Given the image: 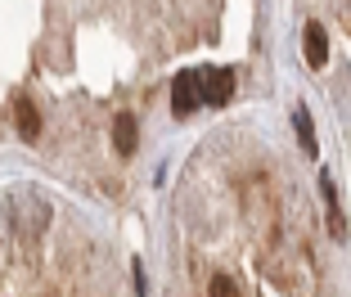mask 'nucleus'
<instances>
[{"label":"nucleus","mask_w":351,"mask_h":297,"mask_svg":"<svg viewBox=\"0 0 351 297\" xmlns=\"http://www.w3.org/2000/svg\"><path fill=\"white\" fill-rule=\"evenodd\" d=\"M198 95H203V104H212V108L230 104V95H234V72L230 68H203L198 72Z\"/></svg>","instance_id":"nucleus-1"},{"label":"nucleus","mask_w":351,"mask_h":297,"mask_svg":"<svg viewBox=\"0 0 351 297\" xmlns=\"http://www.w3.org/2000/svg\"><path fill=\"white\" fill-rule=\"evenodd\" d=\"M198 104H203V95H198V72L189 68V72H180V77L171 82V113L176 117H189Z\"/></svg>","instance_id":"nucleus-2"},{"label":"nucleus","mask_w":351,"mask_h":297,"mask_svg":"<svg viewBox=\"0 0 351 297\" xmlns=\"http://www.w3.org/2000/svg\"><path fill=\"white\" fill-rule=\"evenodd\" d=\"M302 54H306V68L320 72L324 59H329V36H324V23H306L302 32Z\"/></svg>","instance_id":"nucleus-3"},{"label":"nucleus","mask_w":351,"mask_h":297,"mask_svg":"<svg viewBox=\"0 0 351 297\" xmlns=\"http://www.w3.org/2000/svg\"><path fill=\"white\" fill-rule=\"evenodd\" d=\"M113 144H117V154H122V158H131L135 149H140V122H135L131 113H117V122H113Z\"/></svg>","instance_id":"nucleus-4"},{"label":"nucleus","mask_w":351,"mask_h":297,"mask_svg":"<svg viewBox=\"0 0 351 297\" xmlns=\"http://www.w3.org/2000/svg\"><path fill=\"white\" fill-rule=\"evenodd\" d=\"M14 122H19V135L27 144L41 140V113H36V104H32V99H19V104H14Z\"/></svg>","instance_id":"nucleus-5"},{"label":"nucleus","mask_w":351,"mask_h":297,"mask_svg":"<svg viewBox=\"0 0 351 297\" xmlns=\"http://www.w3.org/2000/svg\"><path fill=\"white\" fill-rule=\"evenodd\" d=\"M293 126H298V144H302V154L315 158V154H320V140H315V122H311L306 104H298V108H293Z\"/></svg>","instance_id":"nucleus-6"},{"label":"nucleus","mask_w":351,"mask_h":297,"mask_svg":"<svg viewBox=\"0 0 351 297\" xmlns=\"http://www.w3.org/2000/svg\"><path fill=\"white\" fill-rule=\"evenodd\" d=\"M320 194H324V207H329V226H333V239H347V221H342L338 212V189H333V180L320 171Z\"/></svg>","instance_id":"nucleus-7"},{"label":"nucleus","mask_w":351,"mask_h":297,"mask_svg":"<svg viewBox=\"0 0 351 297\" xmlns=\"http://www.w3.org/2000/svg\"><path fill=\"white\" fill-rule=\"evenodd\" d=\"M207 293H212V297H234L239 284H234V279H226V275H217L212 284H207Z\"/></svg>","instance_id":"nucleus-8"},{"label":"nucleus","mask_w":351,"mask_h":297,"mask_svg":"<svg viewBox=\"0 0 351 297\" xmlns=\"http://www.w3.org/2000/svg\"><path fill=\"white\" fill-rule=\"evenodd\" d=\"M135 293H149V279H145V266H140V261H135Z\"/></svg>","instance_id":"nucleus-9"}]
</instances>
